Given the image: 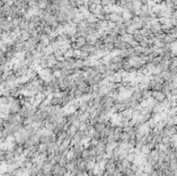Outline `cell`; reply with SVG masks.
<instances>
[{"label":"cell","instance_id":"cell-1","mask_svg":"<svg viewBox=\"0 0 177 176\" xmlns=\"http://www.w3.org/2000/svg\"><path fill=\"white\" fill-rule=\"evenodd\" d=\"M89 118H90V113L88 111H85V112L78 111V119L83 124L87 123V122L89 121Z\"/></svg>","mask_w":177,"mask_h":176},{"label":"cell","instance_id":"cell-2","mask_svg":"<svg viewBox=\"0 0 177 176\" xmlns=\"http://www.w3.org/2000/svg\"><path fill=\"white\" fill-rule=\"evenodd\" d=\"M76 45H77V49L78 50H81L84 46L87 45V37H84V36H79V37L76 38L75 41Z\"/></svg>","mask_w":177,"mask_h":176},{"label":"cell","instance_id":"cell-3","mask_svg":"<svg viewBox=\"0 0 177 176\" xmlns=\"http://www.w3.org/2000/svg\"><path fill=\"white\" fill-rule=\"evenodd\" d=\"M85 20L87 21V23H89V24L90 23H96V22L99 21L96 14H94V12H88V14L85 16Z\"/></svg>","mask_w":177,"mask_h":176},{"label":"cell","instance_id":"cell-4","mask_svg":"<svg viewBox=\"0 0 177 176\" xmlns=\"http://www.w3.org/2000/svg\"><path fill=\"white\" fill-rule=\"evenodd\" d=\"M88 109H89V103L86 102V100H79L78 111L85 112V111H88Z\"/></svg>","mask_w":177,"mask_h":176},{"label":"cell","instance_id":"cell-5","mask_svg":"<svg viewBox=\"0 0 177 176\" xmlns=\"http://www.w3.org/2000/svg\"><path fill=\"white\" fill-rule=\"evenodd\" d=\"M47 57V60H48V64H49V67H53L55 64L57 63V58L56 56H55L54 54H51V55H48V56H46Z\"/></svg>","mask_w":177,"mask_h":176},{"label":"cell","instance_id":"cell-6","mask_svg":"<svg viewBox=\"0 0 177 176\" xmlns=\"http://www.w3.org/2000/svg\"><path fill=\"white\" fill-rule=\"evenodd\" d=\"M106 129V124L104 122H96V123L93 125V130H94L96 133H101L104 130Z\"/></svg>","mask_w":177,"mask_h":176},{"label":"cell","instance_id":"cell-7","mask_svg":"<svg viewBox=\"0 0 177 176\" xmlns=\"http://www.w3.org/2000/svg\"><path fill=\"white\" fill-rule=\"evenodd\" d=\"M38 67H40L42 69L49 67V64H48V60H47V57H46V56H44V57H42L40 60H38Z\"/></svg>","mask_w":177,"mask_h":176},{"label":"cell","instance_id":"cell-8","mask_svg":"<svg viewBox=\"0 0 177 176\" xmlns=\"http://www.w3.org/2000/svg\"><path fill=\"white\" fill-rule=\"evenodd\" d=\"M21 36H22V38H23L24 42H26V41H28V39H30L31 34H30V31H29V29L21 30Z\"/></svg>","mask_w":177,"mask_h":176},{"label":"cell","instance_id":"cell-9","mask_svg":"<svg viewBox=\"0 0 177 176\" xmlns=\"http://www.w3.org/2000/svg\"><path fill=\"white\" fill-rule=\"evenodd\" d=\"M48 146H49V144H44V143H40V145H38L37 151L40 153H47V155H48Z\"/></svg>","mask_w":177,"mask_h":176},{"label":"cell","instance_id":"cell-10","mask_svg":"<svg viewBox=\"0 0 177 176\" xmlns=\"http://www.w3.org/2000/svg\"><path fill=\"white\" fill-rule=\"evenodd\" d=\"M95 166H96V162H94V161H87V164H86V170H87V171L94 170Z\"/></svg>","mask_w":177,"mask_h":176},{"label":"cell","instance_id":"cell-11","mask_svg":"<svg viewBox=\"0 0 177 176\" xmlns=\"http://www.w3.org/2000/svg\"><path fill=\"white\" fill-rule=\"evenodd\" d=\"M130 136L128 135V133L122 132L120 135V138H119V141H121V142H128V141H130Z\"/></svg>","mask_w":177,"mask_h":176},{"label":"cell","instance_id":"cell-12","mask_svg":"<svg viewBox=\"0 0 177 176\" xmlns=\"http://www.w3.org/2000/svg\"><path fill=\"white\" fill-rule=\"evenodd\" d=\"M101 5H103L106 8H111L113 6V3L111 0H101Z\"/></svg>","mask_w":177,"mask_h":176},{"label":"cell","instance_id":"cell-13","mask_svg":"<svg viewBox=\"0 0 177 176\" xmlns=\"http://www.w3.org/2000/svg\"><path fill=\"white\" fill-rule=\"evenodd\" d=\"M53 30H54V29L52 28V27L51 26H46L45 28L43 29V31H42V32H40V33H43V34H46V35H51V33H52L53 32Z\"/></svg>","mask_w":177,"mask_h":176},{"label":"cell","instance_id":"cell-14","mask_svg":"<svg viewBox=\"0 0 177 176\" xmlns=\"http://www.w3.org/2000/svg\"><path fill=\"white\" fill-rule=\"evenodd\" d=\"M136 173H137V172H136V171H134V170L132 169V167H130V169H128V170H126V172H125V174H124V175H125V176H134Z\"/></svg>","mask_w":177,"mask_h":176},{"label":"cell","instance_id":"cell-15","mask_svg":"<svg viewBox=\"0 0 177 176\" xmlns=\"http://www.w3.org/2000/svg\"><path fill=\"white\" fill-rule=\"evenodd\" d=\"M91 3H94L96 5H101V0H91Z\"/></svg>","mask_w":177,"mask_h":176}]
</instances>
